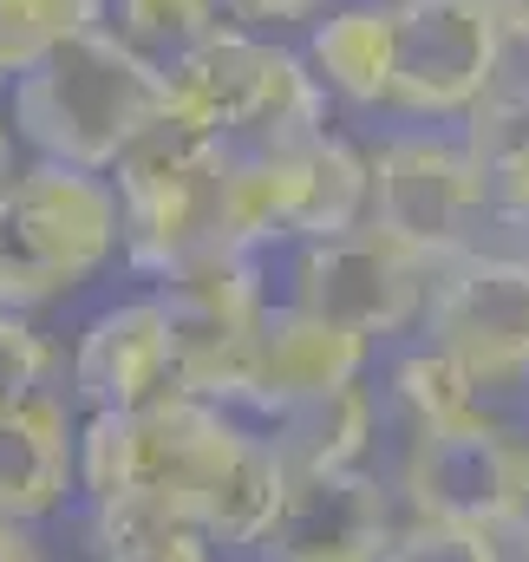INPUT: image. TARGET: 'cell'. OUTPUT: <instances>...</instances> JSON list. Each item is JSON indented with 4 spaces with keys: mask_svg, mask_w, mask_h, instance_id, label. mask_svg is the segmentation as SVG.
<instances>
[{
    "mask_svg": "<svg viewBox=\"0 0 529 562\" xmlns=\"http://www.w3.org/2000/svg\"><path fill=\"white\" fill-rule=\"evenodd\" d=\"M170 119V79L112 26L79 33L46 66L13 79V132L53 164L119 170L150 125Z\"/></svg>",
    "mask_w": 529,
    "mask_h": 562,
    "instance_id": "cell-1",
    "label": "cell"
},
{
    "mask_svg": "<svg viewBox=\"0 0 529 562\" xmlns=\"http://www.w3.org/2000/svg\"><path fill=\"white\" fill-rule=\"evenodd\" d=\"M125 249L119 190L99 170L40 157L0 190V307L72 294Z\"/></svg>",
    "mask_w": 529,
    "mask_h": 562,
    "instance_id": "cell-2",
    "label": "cell"
},
{
    "mask_svg": "<svg viewBox=\"0 0 529 562\" xmlns=\"http://www.w3.org/2000/svg\"><path fill=\"white\" fill-rule=\"evenodd\" d=\"M373 216V164L334 132L268 150H236L223 183V243H327Z\"/></svg>",
    "mask_w": 529,
    "mask_h": 562,
    "instance_id": "cell-3",
    "label": "cell"
},
{
    "mask_svg": "<svg viewBox=\"0 0 529 562\" xmlns=\"http://www.w3.org/2000/svg\"><path fill=\"white\" fill-rule=\"evenodd\" d=\"M170 79V119L196 125V132H216L236 150H268V144H294L327 132V86L320 72L274 46L256 40L243 26H223L203 53H190Z\"/></svg>",
    "mask_w": 529,
    "mask_h": 562,
    "instance_id": "cell-4",
    "label": "cell"
},
{
    "mask_svg": "<svg viewBox=\"0 0 529 562\" xmlns=\"http://www.w3.org/2000/svg\"><path fill=\"white\" fill-rule=\"evenodd\" d=\"M236 144L196 132L183 119L150 125L119 164V210H125V256L137 269L164 276L190 262L196 249L223 243V183H229Z\"/></svg>",
    "mask_w": 529,
    "mask_h": 562,
    "instance_id": "cell-5",
    "label": "cell"
},
{
    "mask_svg": "<svg viewBox=\"0 0 529 562\" xmlns=\"http://www.w3.org/2000/svg\"><path fill=\"white\" fill-rule=\"evenodd\" d=\"M249 249H196L190 262L157 276V301L170 321V380L177 393L249 406L256 400V347H262V294L243 262Z\"/></svg>",
    "mask_w": 529,
    "mask_h": 562,
    "instance_id": "cell-6",
    "label": "cell"
},
{
    "mask_svg": "<svg viewBox=\"0 0 529 562\" xmlns=\"http://www.w3.org/2000/svg\"><path fill=\"white\" fill-rule=\"evenodd\" d=\"M373 164V229L398 236L405 249H418L425 262H458L477 249V229L491 210V183L471 157V144L431 138V132H405L367 150Z\"/></svg>",
    "mask_w": 529,
    "mask_h": 562,
    "instance_id": "cell-7",
    "label": "cell"
},
{
    "mask_svg": "<svg viewBox=\"0 0 529 562\" xmlns=\"http://www.w3.org/2000/svg\"><path fill=\"white\" fill-rule=\"evenodd\" d=\"M497 0H393V105L418 119H471L504 79Z\"/></svg>",
    "mask_w": 529,
    "mask_h": 562,
    "instance_id": "cell-8",
    "label": "cell"
},
{
    "mask_svg": "<svg viewBox=\"0 0 529 562\" xmlns=\"http://www.w3.org/2000/svg\"><path fill=\"white\" fill-rule=\"evenodd\" d=\"M431 281H438V262H425L418 249H405L386 229L360 223L347 236L301 243L294 307H307V314H320V321L373 340V334H398V327L425 321Z\"/></svg>",
    "mask_w": 529,
    "mask_h": 562,
    "instance_id": "cell-9",
    "label": "cell"
},
{
    "mask_svg": "<svg viewBox=\"0 0 529 562\" xmlns=\"http://www.w3.org/2000/svg\"><path fill=\"white\" fill-rule=\"evenodd\" d=\"M431 347L464 360L477 386L524 380L529 373V256H458L431 281L425 307Z\"/></svg>",
    "mask_w": 529,
    "mask_h": 562,
    "instance_id": "cell-10",
    "label": "cell"
},
{
    "mask_svg": "<svg viewBox=\"0 0 529 562\" xmlns=\"http://www.w3.org/2000/svg\"><path fill=\"white\" fill-rule=\"evenodd\" d=\"M517 464H524V445L477 413V419L418 431L412 451H405L398 491H405L412 517L504 530V510H510V491H517Z\"/></svg>",
    "mask_w": 529,
    "mask_h": 562,
    "instance_id": "cell-11",
    "label": "cell"
},
{
    "mask_svg": "<svg viewBox=\"0 0 529 562\" xmlns=\"http://www.w3.org/2000/svg\"><path fill=\"white\" fill-rule=\"evenodd\" d=\"M393 497L373 471H288V504L268 530V562H386Z\"/></svg>",
    "mask_w": 529,
    "mask_h": 562,
    "instance_id": "cell-12",
    "label": "cell"
},
{
    "mask_svg": "<svg viewBox=\"0 0 529 562\" xmlns=\"http://www.w3.org/2000/svg\"><path fill=\"white\" fill-rule=\"evenodd\" d=\"M72 393L92 413H144L150 400L177 393L170 380V321L164 301H119L99 321H86L72 347Z\"/></svg>",
    "mask_w": 529,
    "mask_h": 562,
    "instance_id": "cell-13",
    "label": "cell"
},
{
    "mask_svg": "<svg viewBox=\"0 0 529 562\" xmlns=\"http://www.w3.org/2000/svg\"><path fill=\"white\" fill-rule=\"evenodd\" d=\"M367 347L360 334L307 314V307H268L262 321V347H256V400L249 406H294V400H314V393H334V386H353L360 367H367Z\"/></svg>",
    "mask_w": 529,
    "mask_h": 562,
    "instance_id": "cell-14",
    "label": "cell"
},
{
    "mask_svg": "<svg viewBox=\"0 0 529 562\" xmlns=\"http://www.w3.org/2000/svg\"><path fill=\"white\" fill-rule=\"evenodd\" d=\"M79 484V438L53 393L26 406H0V517L33 524L66 504Z\"/></svg>",
    "mask_w": 529,
    "mask_h": 562,
    "instance_id": "cell-15",
    "label": "cell"
},
{
    "mask_svg": "<svg viewBox=\"0 0 529 562\" xmlns=\"http://www.w3.org/2000/svg\"><path fill=\"white\" fill-rule=\"evenodd\" d=\"M288 504V464L281 451L268 445L262 431H236L229 451L216 458V471L203 477L196 504H190V524L223 543V550H262L274 517Z\"/></svg>",
    "mask_w": 529,
    "mask_h": 562,
    "instance_id": "cell-16",
    "label": "cell"
},
{
    "mask_svg": "<svg viewBox=\"0 0 529 562\" xmlns=\"http://www.w3.org/2000/svg\"><path fill=\"white\" fill-rule=\"evenodd\" d=\"M307 66L347 105H393V7H340L314 20Z\"/></svg>",
    "mask_w": 529,
    "mask_h": 562,
    "instance_id": "cell-17",
    "label": "cell"
},
{
    "mask_svg": "<svg viewBox=\"0 0 529 562\" xmlns=\"http://www.w3.org/2000/svg\"><path fill=\"white\" fill-rule=\"evenodd\" d=\"M262 438L281 451L288 471H340V464H360V451L373 445V400L353 380V386H334V393L274 406Z\"/></svg>",
    "mask_w": 529,
    "mask_h": 562,
    "instance_id": "cell-18",
    "label": "cell"
},
{
    "mask_svg": "<svg viewBox=\"0 0 529 562\" xmlns=\"http://www.w3.org/2000/svg\"><path fill=\"white\" fill-rule=\"evenodd\" d=\"M464 144H471V157H477V170L491 183V210L529 236V86L497 79L471 105Z\"/></svg>",
    "mask_w": 529,
    "mask_h": 562,
    "instance_id": "cell-19",
    "label": "cell"
},
{
    "mask_svg": "<svg viewBox=\"0 0 529 562\" xmlns=\"http://www.w3.org/2000/svg\"><path fill=\"white\" fill-rule=\"evenodd\" d=\"M92 557L99 562H210V537L164 497H119L92 510Z\"/></svg>",
    "mask_w": 529,
    "mask_h": 562,
    "instance_id": "cell-20",
    "label": "cell"
},
{
    "mask_svg": "<svg viewBox=\"0 0 529 562\" xmlns=\"http://www.w3.org/2000/svg\"><path fill=\"white\" fill-rule=\"evenodd\" d=\"M223 26H229L223 0H119V20H112V33L132 46L137 59H150L157 72H177Z\"/></svg>",
    "mask_w": 529,
    "mask_h": 562,
    "instance_id": "cell-21",
    "label": "cell"
},
{
    "mask_svg": "<svg viewBox=\"0 0 529 562\" xmlns=\"http://www.w3.org/2000/svg\"><path fill=\"white\" fill-rule=\"evenodd\" d=\"M92 26H105V0H0V79H26Z\"/></svg>",
    "mask_w": 529,
    "mask_h": 562,
    "instance_id": "cell-22",
    "label": "cell"
},
{
    "mask_svg": "<svg viewBox=\"0 0 529 562\" xmlns=\"http://www.w3.org/2000/svg\"><path fill=\"white\" fill-rule=\"evenodd\" d=\"M393 400L412 413L418 431L477 419V373L464 360H451L444 347H418V353H405L393 367Z\"/></svg>",
    "mask_w": 529,
    "mask_h": 562,
    "instance_id": "cell-23",
    "label": "cell"
},
{
    "mask_svg": "<svg viewBox=\"0 0 529 562\" xmlns=\"http://www.w3.org/2000/svg\"><path fill=\"white\" fill-rule=\"evenodd\" d=\"M144 484V445H137V413H92L79 425V491L99 504L137 497Z\"/></svg>",
    "mask_w": 529,
    "mask_h": 562,
    "instance_id": "cell-24",
    "label": "cell"
},
{
    "mask_svg": "<svg viewBox=\"0 0 529 562\" xmlns=\"http://www.w3.org/2000/svg\"><path fill=\"white\" fill-rule=\"evenodd\" d=\"M386 562H504L497 530H477V524H431V517H412L393 537Z\"/></svg>",
    "mask_w": 529,
    "mask_h": 562,
    "instance_id": "cell-25",
    "label": "cell"
},
{
    "mask_svg": "<svg viewBox=\"0 0 529 562\" xmlns=\"http://www.w3.org/2000/svg\"><path fill=\"white\" fill-rule=\"evenodd\" d=\"M53 373V347L46 334H33L20 321V307H0V406H26L46 393Z\"/></svg>",
    "mask_w": 529,
    "mask_h": 562,
    "instance_id": "cell-26",
    "label": "cell"
},
{
    "mask_svg": "<svg viewBox=\"0 0 529 562\" xmlns=\"http://www.w3.org/2000/svg\"><path fill=\"white\" fill-rule=\"evenodd\" d=\"M327 0H223V13L229 20H243V26H274V20H307V13H320Z\"/></svg>",
    "mask_w": 529,
    "mask_h": 562,
    "instance_id": "cell-27",
    "label": "cell"
},
{
    "mask_svg": "<svg viewBox=\"0 0 529 562\" xmlns=\"http://www.w3.org/2000/svg\"><path fill=\"white\" fill-rule=\"evenodd\" d=\"M504 530L529 550V445H524V464H517V491H510V510H504Z\"/></svg>",
    "mask_w": 529,
    "mask_h": 562,
    "instance_id": "cell-28",
    "label": "cell"
},
{
    "mask_svg": "<svg viewBox=\"0 0 529 562\" xmlns=\"http://www.w3.org/2000/svg\"><path fill=\"white\" fill-rule=\"evenodd\" d=\"M0 562H40L33 537H26V524H13V517H0Z\"/></svg>",
    "mask_w": 529,
    "mask_h": 562,
    "instance_id": "cell-29",
    "label": "cell"
},
{
    "mask_svg": "<svg viewBox=\"0 0 529 562\" xmlns=\"http://www.w3.org/2000/svg\"><path fill=\"white\" fill-rule=\"evenodd\" d=\"M497 13H504V33L529 46V0H497Z\"/></svg>",
    "mask_w": 529,
    "mask_h": 562,
    "instance_id": "cell-30",
    "label": "cell"
},
{
    "mask_svg": "<svg viewBox=\"0 0 529 562\" xmlns=\"http://www.w3.org/2000/svg\"><path fill=\"white\" fill-rule=\"evenodd\" d=\"M13 183V132H7V119H0V190Z\"/></svg>",
    "mask_w": 529,
    "mask_h": 562,
    "instance_id": "cell-31",
    "label": "cell"
}]
</instances>
